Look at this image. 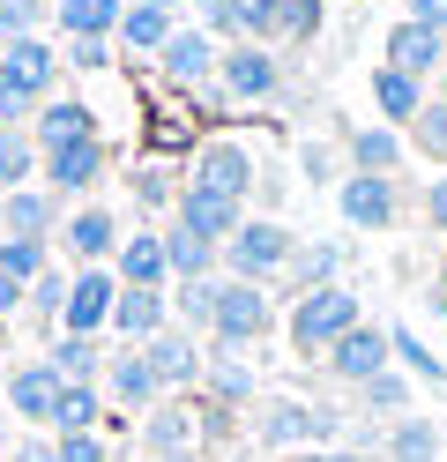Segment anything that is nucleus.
Masks as SVG:
<instances>
[{
  "label": "nucleus",
  "instance_id": "obj_1",
  "mask_svg": "<svg viewBox=\"0 0 447 462\" xmlns=\"http://www.w3.org/2000/svg\"><path fill=\"white\" fill-rule=\"evenodd\" d=\"M350 418L328 411V402H306V395H261L254 402V440L268 455H306V448H343Z\"/></svg>",
  "mask_w": 447,
  "mask_h": 462
},
{
  "label": "nucleus",
  "instance_id": "obj_56",
  "mask_svg": "<svg viewBox=\"0 0 447 462\" xmlns=\"http://www.w3.org/2000/svg\"><path fill=\"white\" fill-rule=\"evenodd\" d=\"M8 448H15V432H8V411H0V462H8Z\"/></svg>",
  "mask_w": 447,
  "mask_h": 462
},
{
  "label": "nucleus",
  "instance_id": "obj_31",
  "mask_svg": "<svg viewBox=\"0 0 447 462\" xmlns=\"http://www.w3.org/2000/svg\"><path fill=\"white\" fill-rule=\"evenodd\" d=\"M45 365H52L68 388H98V373H105V343H98V336H52Z\"/></svg>",
  "mask_w": 447,
  "mask_h": 462
},
{
  "label": "nucleus",
  "instance_id": "obj_9",
  "mask_svg": "<svg viewBox=\"0 0 447 462\" xmlns=\"http://www.w3.org/2000/svg\"><path fill=\"white\" fill-rule=\"evenodd\" d=\"M105 180H112V150H105V134H82V142H60V150H38V187H52L60 201L98 194Z\"/></svg>",
  "mask_w": 447,
  "mask_h": 462
},
{
  "label": "nucleus",
  "instance_id": "obj_59",
  "mask_svg": "<svg viewBox=\"0 0 447 462\" xmlns=\"http://www.w3.org/2000/svg\"><path fill=\"white\" fill-rule=\"evenodd\" d=\"M172 462H201V455H172Z\"/></svg>",
  "mask_w": 447,
  "mask_h": 462
},
{
  "label": "nucleus",
  "instance_id": "obj_58",
  "mask_svg": "<svg viewBox=\"0 0 447 462\" xmlns=\"http://www.w3.org/2000/svg\"><path fill=\"white\" fill-rule=\"evenodd\" d=\"M433 97H440V105H447V68H440V75H433Z\"/></svg>",
  "mask_w": 447,
  "mask_h": 462
},
{
  "label": "nucleus",
  "instance_id": "obj_3",
  "mask_svg": "<svg viewBox=\"0 0 447 462\" xmlns=\"http://www.w3.org/2000/svg\"><path fill=\"white\" fill-rule=\"evenodd\" d=\"M366 321V306H358V291L350 283H321V291H298L291 299V321H284V336H291V358H328L336 343Z\"/></svg>",
  "mask_w": 447,
  "mask_h": 462
},
{
  "label": "nucleus",
  "instance_id": "obj_43",
  "mask_svg": "<svg viewBox=\"0 0 447 462\" xmlns=\"http://www.w3.org/2000/svg\"><path fill=\"white\" fill-rule=\"evenodd\" d=\"M387 343H396V358H403V373H410V381H433V388H447V365L425 351V336H417V328H387Z\"/></svg>",
  "mask_w": 447,
  "mask_h": 462
},
{
  "label": "nucleus",
  "instance_id": "obj_30",
  "mask_svg": "<svg viewBox=\"0 0 447 462\" xmlns=\"http://www.w3.org/2000/svg\"><path fill=\"white\" fill-rule=\"evenodd\" d=\"M284 283H291V299H298V291H321V283H343V246H336V239H298Z\"/></svg>",
  "mask_w": 447,
  "mask_h": 462
},
{
  "label": "nucleus",
  "instance_id": "obj_22",
  "mask_svg": "<svg viewBox=\"0 0 447 462\" xmlns=\"http://www.w3.org/2000/svg\"><path fill=\"white\" fill-rule=\"evenodd\" d=\"M194 395L224 402V411H238V418H254L261 381H254V365H247V358H231V351H209V365H201V388H194Z\"/></svg>",
  "mask_w": 447,
  "mask_h": 462
},
{
  "label": "nucleus",
  "instance_id": "obj_27",
  "mask_svg": "<svg viewBox=\"0 0 447 462\" xmlns=\"http://www.w3.org/2000/svg\"><path fill=\"white\" fill-rule=\"evenodd\" d=\"M440 455H447L440 448V418L410 411L396 425H380V462H440Z\"/></svg>",
  "mask_w": 447,
  "mask_h": 462
},
{
  "label": "nucleus",
  "instance_id": "obj_34",
  "mask_svg": "<svg viewBox=\"0 0 447 462\" xmlns=\"http://www.w3.org/2000/svg\"><path fill=\"white\" fill-rule=\"evenodd\" d=\"M410 411H417V402H410V373H403V365H387L380 381L358 388V418H387V425H396V418H410Z\"/></svg>",
  "mask_w": 447,
  "mask_h": 462
},
{
  "label": "nucleus",
  "instance_id": "obj_23",
  "mask_svg": "<svg viewBox=\"0 0 447 462\" xmlns=\"http://www.w3.org/2000/svg\"><path fill=\"white\" fill-rule=\"evenodd\" d=\"M142 455H149V462L201 455V448H194V402H187V395H179V402H157V411L142 418Z\"/></svg>",
  "mask_w": 447,
  "mask_h": 462
},
{
  "label": "nucleus",
  "instance_id": "obj_54",
  "mask_svg": "<svg viewBox=\"0 0 447 462\" xmlns=\"http://www.w3.org/2000/svg\"><path fill=\"white\" fill-rule=\"evenodd\" d=\"M15 313H23V283H8V276H0V328H8Z\"/></svg>",
  "mask_w": 447,
  "mask_h": 462
},
{
  "label": "nucleus",
  "instance_id": "obj_16",
  "mask_svg": "<svg viewBox=\"0 0 447 462\" xmlns=\"http://www.w3.org/2000/svg\"><path fill=\"white\" fill-rule=\"evenodd\" d=\"M238 224H247V201H224V194H201V187H187V180H179L172 231H187V239H201V246H224Z\"/></svg>",
  "mask_w": 447,
  "mask_h": 462
},
{
  "label": "nucleus",
  "instance_id": "obj_32",
  "mask_svg": "<svg viewBox=\"0 0 447 462\" xmlns=\"http://www.w3.org/2000/svg\"><path fill=\"white\" fill-rule=\"evenodd\" d=\"M172 328H187L194 343H209V328H217V276H201V283H172Z\"/></svg>",
  "mask_w": 447,
  "mask_h": 462
},
{
  "label": "nucleus",
  "instance_id": "obj_42",
  "mask_svg": "<svg viewBox=\"0 0 447 462\" xmlns=\"http://www.w3.org/2000/svg\"><path fill=\"white\" fill-rule=\"evenodd\" d=\"M403 142L417 157H433V164H447V105L440 97H425V112H417V120L403 127Z\"/></svg>",
  "mask_w": 447,
  "mask_h": 462
},
{
  "label": "nucleus",
  "instance_id": "obj_6",
  "mask_svg": "<svg viewBox=\"0 0 447 462\" xmlns=\"http://www.w3.org/2000/svg\"><path fill=\"white\" fill-rule=\"evenodd\" d=\"M284 52L276 45H247V38H238V45H224L217 52V90L231 97V105H276L284 97Z\"/></svg>",
  "mask_w": 447,
  "mask_h": 462
},
{
  "label": "nucleus",
  "instance_id": "obj_5",
  "mask_svg": "<svg viewBox=\"0 0 447 462\" xmlns=\"http://www.w3.org/2000/svg\"><path fill=\"white\" fill-rule=\"evenodd\" d=\"M268 328H276V299H268L261 283L217 276V328H209V351L247 358V351H261V343H268Z\"/></svg>",
  "mask_w": 447,
  "mask_h": 462
},
{
  "label": "nucleus",
  "instance_id": "obj_47",
  "mask_svg": "<svg viewBox=\"0 0 447 462\" xmlns=\"http://www.w3.org/2000/svg\"><path fill=\"white\" fill-rule=\"evenodd\" d=\"M52 455L60 462H112V440L105 432H52Z\"/></svg>",
  "mask_w": 447,
  "mask_h": 462
},
{
  "label": "nucleus",
  "instance_id": "obj_53",
  "mask_svg": "<svg viewBox=\"0 0 447 462\" xmlns=\"http://www.w3.org/2000/svg\"><path fill=\"white\" fill-rule=\"evenodd\" d=\"M187 105H194V112H209V120H224V112H231V97H224V90H217V82H209V90H194V97H187Z\"/></svg>",
  "mask_w": 447,
  "mask_h": 462
},
{
  "label": "nucleus",
  "instance_id": "obj_55",
  "mask_svg": "<svg viewBox=\"0 0 447 462\" xmlns=\"http://www.w3.org/2000/svg\"><path fill=\"white\" fill-rule=\"evenodd\" d=\"M433 291H440V299H433V306H440V313H447V246H440V269H433Z\"/></svg>",
  "mask_w": 447,
  "mask_h": 462
},
{
  "label": "nucleus",
  "instance_id": "obj_7",
  "mask_svg": "<svg viewBox=\"0 0 447 462\" xmlns=\"http://www.w3.org/2000/svg\"><path fill=\"white\" fill-rule=\"evenodd\" d=\"M119 209H105V201H82V209H68V224H60V239H52V262L60 269H112V254H119Z\"/></svg>",
  "mask_w": 447,
  "mask_h": 462
},
{
  "label": "nucleus",
  "instance_id": "obj_15",
  "mask_svg": "<svg viewBox=\"0 0 447 462\" xmlns=\"http://www.w3.org/2000/svg\"><path fill=\"white\" fill-rule=\"evenodd\" d=\"M142 358H149V373H157L164 402L194 395V388H201V365H209V351H201V343H194L187 328H164V336H149V343H142Z\"/></svg>",
  "mask_w": 447,
  "mask_h": 462
},
{
  "label": "nucleus",
  "instance_id": "obj_49",
  "mask_svg": "<svg viewBox=\"0 0 447 462\" xmlns=\"http://www.w3.org/2000/svg\"><path fill=\"white\" fill-rule=\"evenodd\" d=\"M417 217H425L433 231H447V180H425V194H417Z\"/></svg>",
  "mask_w": 447,
  "mask_h": 462
},
{
  "label": "nucleus",
  "instance_id": "obj_39",
  "mask_svg": "<svg viewBox=\"0 0 447 462\" xmlns=\"http://www.w3.org/2000/svg\"><path fill=\"white\" fill-rule=\"evenodd\" d=\"M45 269H52V246H45V239H0V276H8V283L30 291Z\"/></svg>",
  "mask_w": 447,
  "mask_h": 462
},
{
  "label": "nucleus",
  "instance_id": "obj_37",
  "mask_svg": "<svg viewBox=\"0 0 447 462\" xmlns=\"http://www.w3.org/2000/svg\"><path fill=\"white\" fill-rule=\"evenodd\" d=\"M127 187H135V209H149V217H172V201H179V171L172 164H135L127 171Z\"/></svg>",
  "mask_w": 447,
  "mask_h": 462
},
{
  "label": "nucleus",
  "instance_id": "obj_52",
  "mask_svg": "<svg viewBox=\"0 0 447 462\" xmlns=\"http://www.w3.org/2000/svg\"><path fill=\"white\" fill-rule=\"evenodd\" d=\"M284 462H373V455H358V448H306V455H284Z\"/></svg>",
  "mask_w": 447,
  "mask_h": 462
},
{
  "label": "nucleus",
  "instance_id": "obj_28",
  "mask_svg": "<svg viewBox=\"0 0 447 462\" xmlns=\"http://www.w3.org/2000/svg\"><path fill=\"white\" fill-rule=\"evenodd\" d=\"M82 134H98V112L82 97H45L38 120H30V142H38V150H60V142H82Z\"/></svg>",
  "mask_w": 447,
  "mask_h": 462
},
{
  "label": "nucleus",
  "instance_id": "obj_35",
  "mask_svg": "<svg viewBox=\"0 0 447 462\" xmlns=\"http://www.w3.org/2000/svg\"><path fill=\"white\" fill-rule=\"evenodd\" d=\"M328 23V0H276V52H306Z\"/></svg>",
  "mask_w": 447,
  "mask_h": 462
},
{
  "label": "nucleus",
  "instance_id": "obj_11",
  "mask_svg": "<svg viewBox=\"0 0 447 462\" xmlns=\"http://www.w3.org/2000/svg\"><path fill=\"white\" fill-rule=\"evenodd\" d=\"M336 209H343L350 231H396V224H403V180L343 171V180H336Z\"/></svg>",
  "mask_w": 447,
  "mask_h": 462
},
{
  "label": "nucleus",
  "instance_id": "obj_29",
  "mask_svg": "<svg viewBox=\"0 0 447 462\" xmlns=\"http://www.w3.org/2000/svg\"><path fill=\"white\" fill-rule=\"evenodd\" d=\"M119 15H127V0H52V31H60V45H68V38H112Z\"/></svg>",
  "mask_w": 447,
  "mask_h": 462
},
{
  "label": "nucleus",
  "instance_id": "obj_2",
  "mask_svg": "<svg viewBox=\"0 0 447 462\" xmlns=\"http://www.w3.org/2000/svg\"><path fill=\"white\" fill-rule=\"evenodd\" d=\"M60 45L52 38H23V45H0V127H30L38 105L60 97Z\"/></svg>",
  "mask_w": 447,
  "mask_h": 462
},
{
  "label": "nucleus",
  "instance_id": "obj_50",
  "mask_svg": "<svg viewBox=\"0 0 447 462\" xmlns=\"http://www.w3.org/2000/svg\"><path fill=\"white\" fill-rule=\"evenodd\" d=\"M403 23H425V31L447 38V0H403Z\"/></svg>",
  "mask_w": 447,
  "mask_h": 462
},
{
  "label": "nucleus",
  "instance_id": "obj_46",
  "mask_svg": "<svg viewBox=\"0 0 447 462\" xmlns=\"http://www.w3.org/2000/svg\"><path fill=\"white\" fill-rule=\"evenodd\" d=\"M60 68H75V75H105V68H112V38H68V45H60Z\"/></svg>",
  "mask_w": 447,
  "mask_h": 462
},
{
  "label": "nucleus",
  "instance_id": "obj_13",
  "mask_svg": "<svg viewBox=\"0 0 447 462\" xmlns=\"http://www.w3.org/2000/svg\"><path fill=\"white\" fill-rule=\"evenodd\" d=\"M321 365H328V381H343V388L358 395L366 381H380V373L396 365V343H387V328H380V321H358V328H350V336H343Z\"/></svg>",
  "mask_w": 447,
  "mask_h": 462
},
{
  "label": "nucleus",
  "instance_id": "obj_40",
  "mask_svg": "<svg viewBox=\"0 0 447 462\" xmlns=\"http://www.w3.org/2000/svg\"><path fill=\"white\" fill-rule=\"evenodd\" d=\"M45 23H52V0H0V45L45 38Z\"/></svg>",
  "mask_w": 447,
  "mask_h": 462
},
{
  "label": "nucleus",
  "instance_id": "obj_14",
  "mask_svg": "<svg viewBox=\"0 0 447 462\" xmlns=\"http://www.w3.org/2000/svg\"><path fill=\"white\" fill-rule=\"evenodd\" d=\"M8 381V418H23L30 432H52V418H60V395H68V381L45 365V358H23L15 373H0Z\"/></svg>",
  "mask_w": 447,
  "mask_h": 462
},
{
  "label": "nucleus",
  "instance_id": "obj_51",
  "mask_svg": "<svg viewBox=\"0 0 447 462\" xmlns=\"http://www.w3.org/2000/svg\"><path fill=\"white\" fill-rule=\"evenodd\" d=\"M8 462H60L52 455V432H23V440L8 448Z\"/></svg>",
  "mask_w": 447,
  "mask_h": 462
},
{
  "label": "nucleus",
  "instance_id": "obj_33",
  "mask_svg": "<svg viewBox=\"0 0 447 462\" xmlns=\"http://www.w3.org/2000/svg\"><path fill=\"white\" fill-rule=\"evenodd\" d=\"M68 283H75V269H60V262H52V269L23 291V321H30V328H45V336H60V306H68Z\"/></svg>",
  "mask_w": 447,
  "mask_h": 462
},
{
  "label": "nucleus",
  "instance_id": "obj_41",
  "mask_svg": "<svg viewBox=\"0 0 447 462\" xmlns=\"http://www.w3.org/2000/svg\"><path fill=\"white\" fill-rule=\"evenodd\" d=\"M187 402H194V448H238V411L209 395H187Z\"/></svg>",
  "mask_w": 447,
  "mask_h": 462
},
{
  "label": "nucleus",
  "instance_id": "obj_4",
  "mask_svg": "<svg viewBox=\"0 0 447 462\" xmlns=\"http://www.w3.org/2000/svg\"><path fill=\"white\" fill-rule=\"evenodd\" d=\"M291 254H298V231L284 224V217H247L231 231V239L217 246V276H231V283H284V269H291Z\"/></svg>",
  "mask_w": 447,
  "mask_h": 462
},
{
  "label": "nucleus",
  "instance_id": "obj_21",
  "mask_svg": "<svg viewBox=\"0 0 447 462\" xmlns=\"http://www.w3.org/2000/svg\"><path fill=\"white\" fill-rule=\"evenodd\" d=\"M403 157H410V142L396 134V127H343V164L350 171H366V180H396L403 171Z\"/></svg>",
  "mask_w": 447,
  "mask_h": 462
},
{
  "label": "nucleus",
  "instance_id": "obj_38",
  "mask_svg": "<svg viewBox=\"0 0 447 462\" xmlns=\"http://www.w3.org/2000/svg\"><path fill=\"white\" fill-rule=\"evenodd\" d=\"M164 262H172V283H201V276H217V246L187 239V231H164Z\"/></svg>",
  "mask_w": 447,
  "mask_h": 462
},
{
  "label": "nucleus",
  "instance_id": "obj_36",
  "mask_svg": "<svg viewBox=\"0 0 447 462\" xmlns=\"http://www.w3.org/2000/svg\"><path fill=\"white\" fill-rule=\"evenodd\" d=\"M15 187H38V142L30 127H0V194Z\"/></svg>",
  "mask_w": 447,
  "mask_h": 462
},
{
  "label": "nucleus",
  "instance_id": "obj_17",
  "mask_svg": "<svg viewBox=\"0 0 447 462\" xmlns=\"http://www.w3.org/2000/svg\"><path fill=\"white\" fill-rule=\"evenodd\" d=\"M112 299H119L112 269H75L68 306H60V336H105L112 328Z\"/></svg>",
  "mask_w": 447,
  "mask_h": 462
},
{
  "label": "nucleus",
  "instance_id": "obj_60",
  "mask_svg": "<svg viewBox=\"0 0 447 462\" xmlns=\"http://www.w3.org/2000/svg\"><path fill=\"white\" fill-rule=\"evenodd\" d=\"M440 462H447V455H440Z\"/></svg>",
  "mask_w": 447,
  "mask_h": 462
},
{
  "label": "nucleus",
  "instance_id": "obj_44",
  "mask_svg": "<svg viewBox=\"0 0 447 462\" xmlns=\"http://www.w3.org/2000/svg\"><path fill=\"white\" fill-rule=\"evenodd\" d=\"M98 425H105V388H68L60 395L52 432H98Z\"/></svg>",
  "mask_w": 447,
  "mask_h": 462
},
{
  "label": "nucleus",
  "instance_id": "obj_10",
  "mask_svg": "<svg viewBox=\"0 0 447 462\" xmlns=\"http://www.w3.org/2000/svg\"><path fill=\"white\" fill-rule=\"evenodd\" d=\"M98 388H105V411H135V418H149V411L164 402L157 373H149V358H142V343H119V351H105Z\"/></svg>",
  "mask_w": 447,
  "mask_h": 462
},
{
  "label": "nucleus",
  "instance_id": "obj_12",
  "mask_svg": "<svg viewBox=\"0 0 447 462\" xmlns=\"http://www.w3.org/2000/svg\"><path fill=\"white\" fill-rule=\"evenodd\" d=\"M217 52H224V45L209 38L201 23H179V31L164 38V52H157V75L172 82V90L194 97V90H209V82H217Z\"/></svg>",
  "mask_w": 447,
  "mask_h": 462
},
{
  "label": "nucleus",
  "instance_id": "obj_26",
  "mask_svg": "<svg viewBox=\"0 0 447 462\" xmlns=\"http://www.w3.org/2000/svg\"><path fill=\"white\" fill-rule=\"evenodd\" d=\"M433 97V82H417V75H396V68H373V112H380V127H410L417 112H425Z\"/></svg>",
  "mask_w": 447,
  "mask_h": 462
},
{
  "label": "nucleus",
  "instance_id": "obj_20",
  "mask_svg": "<svg viewBox=\"0 0 447 462\" xmlns=\"http://www.w3.org/2000/svg\"><path fill=\"white\" fill-rule=\"evenodd\" d=\"M112 276L127 291H172V262H164V231H127L112 254Z\"/></svg>",
  "mask_w": 447,
  "mask_h": 462
},
{
  "label": "nucleus",
  "instance_id": "obj_48",
  "mask_svg": "<svg viewBox=\"0 0 447 462\" xmlns=\"http://www.w3.org/2000/svg\"><path fill=\"white\" fill-rule=\"evenodd\" d=\"M298 171H306L313 187H328V180H343V171H336V150H328V142H298Z\"/></svg>",
  "mask_w": 447,
  "mask_h": 462
},
{
  "label": "nucleus",
  "instance_id": "obj_57",
  "mask_svg": "<svg viewBox=\"0 0 447 462\" xmlns=\"http://www.w3.org/2000/svg\"><path fill=\"white\" fill-rule=\"evenodd\" d=\"M142 8H164V15H179V8H187V0H142Z\"/></svg>",
  "mask_w": 447,
  "mask_h": 462
},
{
  "label": "nucleus",
  "instance_id": "obj_8",
  "mask_svg": "<svg viewBox=\"0 0 447 462\" xmlns=\"http://www.w3.org/2000/svg\"><path fill=\"white\" fill-rule=\"evenodd\" d=\"M261 180V157L247 150V142H231V134H209L194 142V157H187V187L201 194H224V201H247Z\"/></svg>",
  "mask_w": 447,
  "mask_h": 462
},
{
  "label": "nucleus",
  "instance_id": "obj_24",
  "mask_svg": "<svg viewBox=\"0 0 447 462\" xmlns=\"http://www.w3.org/2000/svg\"><path fill=\"white\" fill-rule=\"evenodd\" d=\"M164 328H172V299H164V291H127V283H119L112 336H119V343H149V336H164Z\"/></svg>",
  "mask_w": 447,
  "mask_h": 462
},
{
  "label": "nucleus",
  "instance_id": "obj_19",
  "mask_svg": "<svg viewBox=\"0 0 447 462\" xmlns=\"http://www.w3.org/2000/svg\"><path fill=\"white\" fill-rule=\"evenodd\" d=\"M380 68L433 82V75L447 68V38H440V31H425V23H396V31H387V45H380Z\"/></svg>",
  "mask_w": 447,
  "mask_h": 462
},
{
  "label": "nucleus",
  "instance_id": "obj_25",
  "mask_svg": "<svg viewBox=\"0 0 447 462\" xmlns=\"http://www.w3.org/2000/svg\"><path fill=\"white\" fill-rule=\"evenodd\" d=\"M172 31H179V15H164V8H142V0H127V15H119V31H112V52H127V60H157Z\"/></svg>",
  "mask_w": 447,
  "mask_h": 462
},
{
  "label": "nucleus",
  "instance_id": "obj_45",
  "mask_svg": "<svg viewBox=\"0 0 447 462\" xmlns=\"http://www.w3.org/2000/svg\"><path fill=\"white\" fill-rule=\"evenodd\" d=\"M231 8V31L247 45H276V0H224Z\"/></svg>",
  "mask_w": 447,
  "mask_h": 462
},
{
  "label": "nucleus",
  "instance_id": "obj_18",
  "mask_svg": "<svg viewBox=\"0 0 447 462\" xmlns=\"http://www.w3.org/2000/svg\"><path fill=\"white\" fill-rule=\"evenodd\" d=\"M60 224H68V201H60L52 187H15L0 194V239H60Z\"/></svg>",
  "mask_w": 447,
  "mask_h": 462
}]
</instances>
